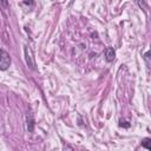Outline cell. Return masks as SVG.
<instances>
[{"instance_id": "1", "label": "cell", "mask_w": 151, "mask_h": 151, "mask_svg": "<svg viewBox=\"0 0 151 151\" xmlns=\"http://www.w3.org/2000/svg\"><path fill=\"white\" fill-rule=\"evenodd\" d=\"M24 54H25V61H26L27 66L31 70H35V60L33 57V52L27 45L24 46Z\"/></svg>"}, {"instance_id": "2", "label": "cell", "mask_w": 151, "mask_h": 151, "mask_svg": "<svg viewBox=\"0 0 151 151\" xmlns=\"http://www.w3.org/2000/svg\"><path fill=\"white\" fill-rule=\"evenodd\" d=\"M11 65V57L5 51L0 48V71H6Z\"/></svg>"}, {"instance_id": "3", "label": "cell", "mask_w": 151, "mask_h": 151, "mask_svg": "<svg viewBox=\"0 0 151 151\" xmlns=\"http://www.w3.org/2000/svg\"><path fill=\"white\" fill-rule=\"evenodd\" d=\"M115 57H116V52H115V50H113V47H106L105 48V59L107 61H113L115 60Z\"/></svg>"}, {"instance_id": "4", "label": "cell", "mask_w": 151, "mask_h": 151, "mask_svg": "<svg viewBox=\"0 0 151 151\" xmlns=\"http://www.w3.org/2000/svg\"><path fill=\"white\" fill-rule=\"evenodd\" d=\"M26 122H27V130H29V132H33V130H34V119H33V116L29 115L27 118H26Z\"/></svg>"}, {"instance_id": "5", "label": "cell", "mask_w": 151, "mask_h": 151, "mask_svg": "<svg viewBox=\"0 0 151 151\" xmlns=\"http://www.w3.org/2000/svg\"><path fill=\"white\" fill-rule=\"evenodd\" d=\"M137 4H138V6H139L144 12H146V10H148V4L145 3V0H137Z\"/></svg>"}, {"instance_id": "6", "label": "cell", "mask_w": 151, "mask_h": 151, "mask_svg": "<svg viewBox=\"0 0 151 151\" xmlns=\"http://www.w3.org/2000/svg\"><path fill=\"white\" fill-rule=\"evenodd\" d=\"M142 146L146 148L148 150H151V145H150V138H144L142 142Z\"/></svg>"}, {"instance_id": "7", "label": "cell", "mask_w": 151, "mask_h": 151, "mask_svg": "<svg viewBox=\"0 0 151 151\" xmlns=\"http://www.w3.org/2000/svg\"><path fill=\"white\" fill-rule=\"evenodd\" d=\"M149 56H150V52L148 51V52L144 54V59H145V61H146V65H148V67H149V65H150V61H149Z\"/></svg>"}, {"instance_id": "8", "label": "cell", "mask_w": 151, "mask_h": 151, "mask_svg": "<svg viewBox=\"0 0 151 151\" xmlns=\"http://www.w3.org/2000/svg\"><path fill=\"white\" fill-rule=\"evenodd\" d=\"M119 127H122V128H123V127H124V128H130V124H129L128 122H123V120H122V122L119 123Z\"/></svg>"}, {"instance_id": "9", "label": "cell", "mask_w": 151, "mask_h": 151, "mask_svg": "<svg viewBox=\"0 0 151 151\" xmlns=\"http://www.w3.org/2000/svg\"><path fill=\"white\" fill-rule=\"evenodd\" d=\"M0 3L3 4V6H4V7H7V6H8V3H7V0H0Z\"/></svg>"}]
</instances>
